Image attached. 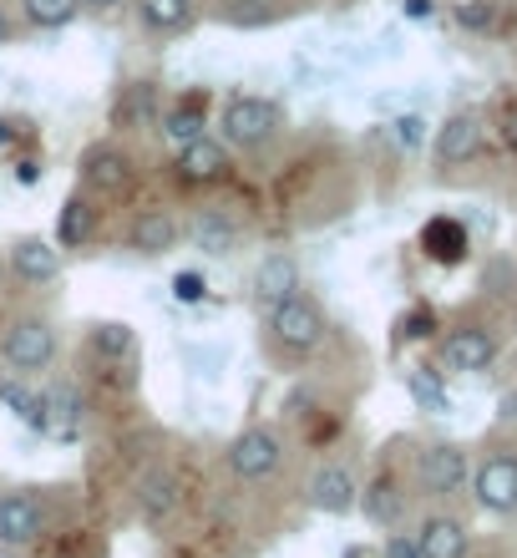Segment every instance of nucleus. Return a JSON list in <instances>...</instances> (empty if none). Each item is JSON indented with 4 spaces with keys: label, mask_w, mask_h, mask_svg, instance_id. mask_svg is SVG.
<instances>
[{
    "label": "nucleus",
    "mask_w": 517,
    "mask_h": 558,
    "mask_svg": "<svg viewBox=\"0 0 517 558\" xmlns=\"http://www.w3.org/2000/svg\"><path fill=\"white\" fill-rule=\"evenodd\" d=\"M310 508L315 513H330V518H345L360 508V487L355 477L341 468V462H325V468H315L310 477Z\"/></svg>",
    "instance_id": "obj_14"
},
{
    "label": "nucleus",
    "mask_w": 517,
    "mask_h": 558,
    "mask_svg": "<svg viewBox=\"0 0 517 558\" xmlns=\"http://www.w3.org/2000/svg\"><path fill=\"white\" fill-rule=\"evenodd\" d=\"M284 133V107L269 97H229L219 112V137L238 153H259Z\"/></svg>",
    "instance_id": "obj_1"
},
{
    "label": "nucleus",
    "mask_w": 517,
    "mask_h": 558,
    "mask_svg": "<svg viewBox=\"0 0 517 558\" xmlns=\"http://www.w3.org/2000/svg\"><path fill=\"white\" fill-rule=\"evenodd\" d=\"M82 422H87V401H82V391H76L72 381L46 386V432H41V437L76 441V437H82Z\"/></svg>",
    "instance_id": "obj_16"
},
{
    "label": "nucleus",
    "mask_w": 517,
    "mask_h": 558,
    "mask_svg": "<svg viewBox=\"0 0 517 558\" xmlns=\"http://www.w3.org/2000/svg\"><path fill=\"white\" fill-rule=\"evenodd\" d=\"M112 122L118 128H152V122H163V92L152 87V82L122 87L118 107H112Z\"/></svg>",
    "instance_id": "obj_19"
},
{
    "label": "nucleus",
    "mask_w": 517,
    "mask_h": 558,
    "mask_svg": "<svg viewBox=\"0 0 517 558\" xmlns=\"http://www.w3.org/2000/svg\"><path fill=\"white\" fill-rule=\"evenodd\" d=\"M46 529V502L30 487L0 493V548H30Z\"/></svg>",
    "instance_id": "obj_7"
},
{
    "label": "nucleus",
    "mask_w": 517,
    "mask_h": 558,
    "mask_svg": "<svg viewBox=\"0 0 517 558\" xmlns=\"http://www.w3.org/2000/svg\"><path fill=\"white\" fill-rule=\"evenodd\" d=\"M391 137H396V147H406V153H416V147L427 143V118H396L391 122Z\"/></svg>",
    "instance_id": "obj_31"
},
{
    "label": "nucleus",
    "mask_w": 517,
    "mask_h": 558,
    "mask_svg": "<svg viewBox=\"0 0 517 558\" xmlns=\"http://www.w3.org/2000/svg\"><path fill=\"white\" fill-rule=\"evenodd\" d=\"M11 143H15V122L0 118V147H11Z\"/></svg>",
    "instance_id": "obj_38"
},
{
    "label": "nucleus",
    "mask_w": 517,
    "mask_h": 558,
    "mask_svg": "<svg viewBox=\"0 0 517 558\" xmlns=\"http://www.w3.org/2000/svg\"><path fill=\"white\" fill-rule=\"evenodd\" d=\"M345 558H360V554H355V548H350V554H345Z\"/></svg>",
    "instance_id": "obj_41"
},
{
    "label": "nucleus",
    "mask_w": 517,
    "mask_h": 558,
    "mask_svg": "<svg viewBox=\"0 0 517 558\" xmlns=\"http://www.w3.org/2000/svg\"><path fill=\"white\" fill-rule=\"evenodd\" d=\"M133 11L152 41H173L198 21V0H133Z\"/></svg>",
    "instance_id": "obj_17"
},
{
    "label": "nucleus",
    "mask_w": 517,
    "mask_h": 558,
    "mask_svg": "<svg viewBox=\"0 0 517 558\" xmlns=\"http://www.w3.org/2000/svg\"><path fill=\"white\" fill-rule=\"evenodd\" d=\"M280 462H284V437L264 422L244 426V432L229 441V472H234L238 483H259V477H269Z\"/></svg>",
    "instance_id": "obj_4"
},
{
    "label": "nucleus",
    "mask_w": 517,
    "mask_h": 558,
    "mask_svg": "<svg viewBox=\"0 0 517 558\" xmlns=\"http://www.w3.org/2000/svg\"><path fill=\"white\" fill-rule=\"evenodd\" d=\"M472 498L482 513L513 518L517 513V452H488L472 468Z\"/></svg>",
    "instance_id": "obj_5"
},
{
    "label": "nucleus",
    "mask_w": 517,
    "mask_h": 558,
    "mask_svg": "<svg viewBox=\"0 0 517 558\" xmlns=\"http://www.w3.org/2000/svg\"><path fill=\"white\" fill-rule=\"evenodd\" d=\"M406 391H411V401L421 407V412H431V416L452 412V397H446V381H442V371L436 366H411L406 371Z\"/></svg>",
    "instance_id": "obj_24"
},
{
    "label": "nucleus",
    "mask_w": 517,
    "mask_h": 558,
    "mask_svg": "<svg viewBox=\"0 0 517 558\" xmlns=\"http://www.w3.org/2000/svg\"><path fill=\"white\" fill-rule=\"evenodd\" d=\"M381 558H421V548H416V533H391L381 548Z\"/></svg>",
    "instance_id": "obj_33"
},
{
    "label": "nucleus",
    "mask_w": 517,
    "mask_h": 558,
    "mask_svg": "<svg viewBox=\"0 0 517 558\" xmlns=\"http://www.w3.org/2000/svg\"><path fill=\"white\" fill-rule=\"evenodd\" d=\"M76 168H82V189L91 193H122L133 183V153L122 143H91Z\"/></svg>",
    "instance_id": "obj_9"
},
{
    "label": "nucleus",
    "mask_w": 517,
    "mask_h": 558,
    "mask_svg": "<svg viewBox=\"0 0 517 558\" xmlns=\"http://www.w3.org/2000/svg\"><path fill=\"white\" fill-rule=\"evenodd\" d=\"M133 250L137 254H168L177 244V239H183V223L173 219V214H168V208H143V214H137L133 219Z\"/></svg>",
    "instance_id": "obj_18"
},
{
    "label": "nucleus",
    "mask_w": 517,
    "mask_h": 558,
    "mask_svg": "<svg viewBox=\"0 0 517 558\" xmlns=\"http://www.w3.org/2000/svg\"><path fill=\"white\" fill-rule=\"evenodd\" d=\"M406 15H411V21H427V15H431V0H406Z\"/></svg>",
    "instance_id": "obj_37"
},
{
    "label": "nucleus",
    "mask_w": 517,
    "mask_h": 558,
    "mask_svg": "<svg viewBox=\"0 0 517 558\" xmlns=\"http://www.w3.org/2000/svg\"><path fill=\"white\" fill-rule=\"evenodd\" d=\"M15 178H21V183H36V178H41V162H36V158H26V162H21V173H15Z\"/></svg>",
    "instance_id": "obj_36"
},
{
    "label": "nucleus",
    "mask_w": 517,
    "mask_h": 558,
    "mask_svg": "<svg viewBox=\"0 0 517 558\" xmlns=\"http://www.w3.org/2000/svg\"><path fill=\"white\" fill-rule=\"evenodd\" d=\"M97 239V208H91L87 193H72L61 204V219H57V244L61 250H87Z\"/></svg>",
    "instance_id": "obj_20"
},
{
    "label": "nucleus",
    "mask_w": 517,
    "mask_h": 558,
    "mask_svg": "<svg viewBox=\"0 0 517 558\" xmlns=\"http://www.w3.org/2000/svg\"><path fill=\"white\" fill-rule=\"evenodd\" d=\"M254 305L259 310H274L280 300H290V294H299V259L295 254H264L259 259V269H254Z\"/></svg>",
    "instance_id": "obj_15"
},
{
    "label": "nucleus",
    "mask_w": 517,
    "mask_h": 558,
    "mask_svg": "<svg viewBox=\"0 0 517 558\" xmlns=\"http://www.w3.org/2000/svg\"><path fill=\"white\" fill-rule=\"evenodd\" d=\"M11 36H15V21H11V11L0 5V46H11Z\"/></svg>",
    "instance_id": "obj_35"
},
{
    "label": "nucleus",
    "mask_w": 517,
    "mask_h": 558,
    "mask_svg": "<svg viewBox=\"0 0 517 558\" xmlns=\"http://www.w3.org/2000/svg\"><path fill=\"white\" fill-rule=\"evenodd\" d=\"M503 422H517V397H503Z\"/></svg>",
    "instance_id": "obj_39"
},
{
    "label": "nucleus",
    "mask_w": 517,
    "mask_h": 558,
    "mask_svg": "<svg viewBox=\"0 0 517 558\" xmlns=\"http://www.w3.org/2000/svg\"><path fill=\"white\" fill-rule=\"evenodd\" d=\"M188 234H193V250L208 254V259H223V254L238 250V229L223 214H198Z\"/></svg>",
    "instance_id": "obj_23"
},
{
    "label": "nucleus",
    "mask_w": 517,
    "mask_h": 558,
    "mask_svg": "<svg viewBox=\"0 0 517 558\" xmlns=\"http://www.w3.org/2000/svg\"><path fill=\"white\" fill-rule=\"evenodd\" d=\"M416 548L421 558H467V529L457 518H427L416 533Z\"/></svg>",
    "instance_id": "obj_21"
},
{
    "label": "nucleus",
    "mask_w": 517,
    "mask_h": 558,
    "mask_svg": "<svg viewBox=\"0 0 517 558\" xmlns=\"http://www.w3.org/2000/svg\"><path fill=\"white\" fill-rule=\"evenodd\" d=\"M163 137L173 147H188V143H198V137H208V107L198 102V97H183V102H173L163 112Z\"/></svg>",
    "instance_id": "obj_22"
},
{
    "label": "nucleus",
    "mask_w": 517,
    "mask_h": 558,
    "mask_svg": "<svg viewBox=\"0 0 517 558\" xmlns=\"http://www.w3.org/2000/svg\"><path fill=\"white\" fill-rule=\"evenodd\" d=\"M503 133H507V143L517 147V112H513V118H507V128H503Z\"/></svg>",
    "instance_id": "obj_40"
},
{
    "label": "nucleus",
    "mask_w": 517,
    "mask_h": 558,
    "mask_svg": "<svg viewBox=\"0 0 517 558\" xmlns=\"http://www.w3.org/2000/svg\"><path fill=\"white\" fill-rule=\"evenodd\" d=\"M82 15V0H21V21L30 31H66Z\"/></svg>",
    "instance_id": "obj_25"
},
{
    "label": "nucleus",
    "mask_w": 517,
    "mask_h": 558,
    "mask_svg": "<svg viewBox=\"0 0 517 558\" xmlns=\"http://www.w3.org/2000/svg\"><path fill=\"white\" fill-rule=\"evenodd\" d=\"M366 518H370V523H381V529H391V523L401 518V493L385 483V477L366 487Z\"/></svg>",
    "instance_id": "obj_28"
},
{
    "label": "nucleus",
    "mask_w": 517,
    "mask_h": 558,
    "mask_svg": "<svg viewBox=\"0 0 517 558\" xmlns=\"http://www.w3.org/2000/svg\"><path fill=\"white\" fill-rule=\"evenodd\" d=\"M497 336H492L488 325H457V330H446L436 355H442L446 371H461V376H477V371H488L497 361Z\"/></svg>",
    "instance_id": "obj_6"
},
{
    "label": "nucleus",
    "mask_w": 517,
    "mask_h": 558,
    "mask_svg": "<svg viewBox=\"0 0 517 558\" xmlns=\"http://www.w3.org/2000/svg\"><path fill=\"white\" fill-rule=\"evenodd\" d=\"M431 153L442 168H461V162H472L482 153V118L477 112H452V118L436 128L431 137Z\"/></svg>",
    "instance_id": "obj_11"
},
{
    "label": "nucleus",
    "mask_w": 517,
    "mask_h": 558,
    "mask_svg": "<svg viewBox=\"0 0 517 558\" xmlns=\"http://www.w3.org/2000/svg\"><path fill=\"white\" fill-rule=\"evenodd\" d=\"M173 508H177V483L163 477V472H152L148 483H143V513L158 523V518H168Z\"/></svg>",
    "instance_id": "obj_27"
},
{
    "label": "nucleus",
    "mask_w": 517,
    "mask_h": 558,
    "mask_svg": "<svg viewBox=\"0 0 517 558\" xmlns=\"http://www.w3.org/2000/svg\"><path fill=\"white\" fill-rule=\"evenodd\" d=\"M431 336H436V315H431V310L401 315V340H431Z\"/></svg>",
    "instance_id": "obj_32"
},
{
    "label": "nucleus",
    "mask_w": 517,
    "mask_h": 558,
    "mask_svg": "<svg viewBox=\"0 0 517 558\" xmlns=\"http://www.w3.org/2000/svg\"><path fill=\"white\" fill-rule=\"evenodd\" d=\"M61 340H57V325L46 315H15L0 336V361L15 371V376H36V371H51L57 361Z\"/></svg>",
    "instance_id": "obj_2"
},
{
    "label": "nucleus",
    "mask_w": 517,
    "mask_h": 558,
    "mask_svg": "<svg viewBox=\"0 0 517 558\" xmlns=\"http://www.w3.org/2000/svg\"><path fill=\"white\" fill-rule=\"evenodd\" d=\"M61 269H66V259H61V244H51V239L21 234V239L11 244V275L21 279V284H30V290H41V284H57Z\"/></svg>",
    "instance_id": "obj_10"
},
{
    "label": "nucleus",
    "mask_w": 517,
    "mask_h": 558,
    "mask_svg": "<svg viewBox=\"0 0 517 558\" xmlns=\"http://www.w3.org/2000/svg\"><path fill=\"white\" fill-rule=\"evenodd\" d=\"M467 483H472V457H467V447L436 441V447L421 452V487H427L431 498H452V493H461Z\"/></svg>",
    "instance_id": "obj_8"
},
{
    "label": "nucleus",
    "mask_w": 517,
    "mask_h": 558,
    "mask_svg": "<svg viewBox=\"0 0 517 558\" xmlns=\"http://www.w3.org/2000/svg\"><path fill=\"white\" fill-rule=\"evenodd\" d=\"M416 244H421V254H427L431 265H461L467 259V250H472V234H467V223L452 219V214H436V219L421 223V234H416Z\"/></svg>",
    "instance_id": "obj_13"
},
{
    "label": "nucleus",
    "mask_w": 517,
    "mask_h": 558,
    "mask_svg": "<svg viewBox=\"0 0 517 558\" xmlns=\"http://www.w3.org/2000/svg\"><path fill=\"white\" fill-rule=\"evenodd\" d=\"M87 345L102 355V361H122V355H133L137 336H133V325L127 320H91L87 325Z\"/></svg>",
    "instance_id": "obj_26"
},
{
    "label": "nucleus",
    "mask_w": 517,
    "mask_h": 558,
    "mask_svg": "<svg viewBox=\"0 0 517 558\" xmlns=\"http://www.w3.org/2000/svg\"><path fill=\"white\" fill-rule=\"evenodd\" d=\"M457 21L467 31H492V26H497V0H461Z\"/></svg>",
    "instance_id": "obj_29"
},
{
    "label": "nucleus",
    "mask_w": 517,
    "mask_h": 558,
    "mask_svg": "<svg viewBox=\"0 0 517 558\" xmlns=\"http://www.w3.org/2000/svg\"><path fill=\"white\" fill-rule=\"evenodd\" d=\"M204 294H208V279L198 275V269H177L173 275V300L177 305H198Z\"/></svg>",
    "instance_id": "obj_30"
},
{
    "label": "nucleus",
    "mask_w": 517,
    "mask_h": 558,
    "mask_svg": "<svg viewBox=\"0 0 517 558\" xmlns=\"http://www.w3.org/2000/svg\"><path fill=\"white\" fill-rule=\"evenodd\" d=\"M229 168H234V158H229V143H223V137H198V143L177 147V178H183V183L213 189V183L229 178Z\"/></svg>",
    "instance_id": "obj_12"
},
{
    "label": "nucleus",
    "mask_w": 517,
    "mask_h": 558,
    "mask_svg": "<svg viewBox=\"0 0 517 558\" xmlns=\"http://www.w3.org/2000/svg\"><path fill=\"white\" fill-rule=\"evenodd\" d=\"M264 325H269V340L284 355H310L325 345V310L315 300H305V294H290L274 310H264Z\"/></svg>",
    "instance_id": "obj_3"
},
{
    "label": "nucleus",
    "mask_w": 517,
    "mask_h": 558,
    "mask_svg": "<svg viewBox=\"0 0 517 558\" xmlns=\"http://www.w3.org/2000/svg\"><path fill=\"white\" fill-rule=\"evenodd\" d=\"M127 0H82V11H97V15H107V11H122Z\"/></svg>",
    "instance_id": "obj_34"
}]
</instances>
